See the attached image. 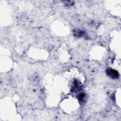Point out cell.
I'll return each mask as SVG.
<instances>
[{
	"mask_svg": "<svg viewBox=\"0 0 121 121\" xmlns=\"http://www.w3.org/2000/svg\"><path fill=\"white\" fill-rule=\"evenodd\" d=\"M107 73L109 76L113 78H118L119 76L118 72L112 69H108L107 70Z\"/></svg>",
	"mask_w": 121,
	"mask_h": 121,
	"instance_id": "1",
	"label": "cell"
}]
</instances>
